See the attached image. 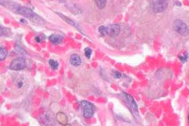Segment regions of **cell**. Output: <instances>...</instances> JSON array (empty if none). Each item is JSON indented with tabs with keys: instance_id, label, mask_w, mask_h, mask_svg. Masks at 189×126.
I'll return each instance as SVG.
<instances>
[{
	"instance_id": "6da1fadb",
	"label": "cell",
	"mask_w": 189,
	"mask_h": 126,
	"mask_svg": "<svg viewBox=\"0 0 189 126\" xmlns=\"http://www.w3.org/2000/svg\"><path fill=\"white\" fill-rule=\"evenodd\" d=\"M0 4L5 6L6 8L11 9L13 12L18 14H20L25 16L26 18L30 19L33 22L37 24L42 25L44 23L43 19L39 16H38V15L35 13L30 8L20 6V5H18L17 3L13 2L2 1L0 2Z\"/></svg>"
},
{
	"instance_id": "7a4b0ae2",
	"label": "cell",
	"mask_w": 189,
	"mask_h": 126,
	"mask_svg": "<svg viewBox=\"0 0 189 126\" xmlns=\"http://www.w3.org/2000/svg\"><path fill=\"white\" fill-rule=\"evenodd\" d=\"M81 105L84 117L86 119L91 118L94 115V110H95L94 105L87 100H82L81 102Z\"/></svg>"
},
{
	"instance_id": "3957f363",
	"label": "cell",
	"mask_w": 189,
	"mask_h": 126,
	"mask_svg": "<svg viewBox=\"0 0 189 126\" xmlns=\"http://www.w3.org/2000/svg\"><path fill=\"white\" fill-rule=\"evenodd\" d=\"M121 97L124 101L127 103L129 107L130 108L132 113H133L135 115L138 116L139 115V112H138V108L136 102H135L134 99L132 96L129 95L127 93H122L121 95Z\"/></svg>"
},
{
	"instance_id": "277c9868",
	"label": "cell",
	"mask_w": 189,
	"mask_h": 126,
	"mask_svg": "<svg viewBox=\"0 0 189 126\" xmlns=\"http://www.w3.org/2000/svg\"><path fill=\"white\" fill-rule=\"evenodd\" d=\"M174 30L184 36H187L188 35V27L186 23L180 20H176L173 23Z\"/></svg>"
},
{
	"instance_id": "5b68a950",
	"label": "cell",
	"mask_w": 189,
	"mask_h": 126,
	"mask_svg": "<svg viewBox=\"0 0 189 126\" xmlns=\"http://www.w3.org/2000/svg\"><path fill=\"white\" fill-rule=\"evenodd\" d=\"M26 61L23 57H18L12 61L9 66V68L14 71H20L25 68Z\"/></svg>"
},
{
	"instance_id": "8992f818",
	"label": "cell",
	"mask_w": 189,
	"mask_h": 126,
	"mask_svg": "<svg viewBox=\"0 0 189 126\" xmlns=\"http://www.w3.org/2000/svg\"><path fill=\"white\" fill-rule=\"evenodd\" d=\"M168 2L167 1H156L153 3V9L155 13L163 12L167 8Z\"/></svg>"
},
{
	"instance_id": "52a82bcc",
	"label": "cell",
	"mask_w": 189,
	"mask_h": 126,
	"mask_svg": "<svg viewBox=\"0 0 189 126\" xmlns=\"http://www.w3.org/2000/svg\"><path fill=\"white\" fill-rule=\"evenodd\" d=\"M120 31V26L117 24H112L105 27V34L110 37H115L118 35Z\"/></svg>"
},
{
	"instance_id": "ba28073f",
	"label": "cell",
	"mask_w": 189,
	"mask_h": 126,
	"mask_svg": "<svg viewBox=\"0 0 189 126\" xmlns=\"http://www.w3.org/2000/svg\"><path fill=\"white\" fill-rule=\"evenodd\" d=\"M41 122H42L45 125L47 126H54V120L52 116L47 112H45L41 117Z\"/></svg>"
},
{
	"instance_id": "9c48e42d",
	"label": "cell",
	"mask_w": 189,
	"mask_h": 126,
	"mask_svg": "<svg viewBox=\"0 0 189 126\" xmlns=\"http://www.w3.org/2000/svg\"><path fill=\"white\" fill-rule=\"evenodd\" d=\"M55 119H56V121H58V122H59L60 124L63 125L67 124L68 121L67 115L62 112H59L57 113L56 116H55Z\"/></svg>"
},
{
	"instance_id": "30bf717a",
	"label": "cell",
	"mask_w": 189,
	"mask_h": 126,
	"mask_svg": "<svg viewBox=\"0 0 189 126\" xmlns=\"http://www.w3.org/2000/svg\"><path fill=\"white\" fill-rule=\"evenodd\" d=\"M13 82L15 85L18 88H22L24 86L25 80L23 77L20 75H16L13 79Z\"/></svg>"
},
{
	"instance_id": "8fae6325",
	"label": "cell",
	"mask_w": 189,
	"mask_h": 126,
	"mask_svg": "<svg viewBox=\"0 0 189 126\" xmlns=\"http://www.w3.org/2000/svg\"><path fill=\"white\" fill-rule=\"evenodd\" d=\"M49 39L54 44H59L63 40V37L58 34H52L49 36Z\"/></svg>"
},
{
	"instance_id": "7c38bea8",
	"label": "cell",
	"mask_w": 189,
	"mask_h": 126,
	"mask_svg": "<svg viewBox=\"0 0 189 126\" xmlns=\"http://www.w3.org/2000/svg\"><path fill=\"white\" fill-rule=\"evenodd\" d=\"M71 64L74 66H78L81 64V59L78 54H72L70 57Z\"/></svg>"
},
{
	"instance_id": "4fadbf2b",
	"label": "cell",
	"mask_w": 189,
	"mask_h": 126,
	"mask_svg": "<svg viewBox=\"0 0 189 126\" xmlns=\"http://www.w3.org/2000/svg\"><path fill=\"white\" fill-rule=\"evenodd\" d=\"M58 13L62 19H64V21L65 22H66L67 23H68L69 24H70V25H73V26H74V27H76L77 28H78V29H79L80 30V31H81V32H83V31H82V29H81V28H80V27L78 25V24H77V23L76 22H74L73 20H71V19H70V18H68V17H66V16H65L64 15H63L62 14H61V13Z\"/></svg>"
},
{
	"instance_id": "5bb4252c",
	"label": "cell",
	"mask_w": 189,
	"mask_h": 126,
	"mask_svg": "<svg viewBox=\"0 0 189 126\" xmlns=\"http://www.w3.org/2000/svg\"><path fill=\"white\" fill-rule=\"evenodd\" d=\"M8 54V51L4 47H0V61H3L6 59Z\"/></svg>"
},
{
	"instance_id": "9a60e30c",
	"label": "cell",
	"mask_w": 189,
	"mask_h": 126,
	"mask_svg": "<svg viewBox=\"0 0 189 126\" xmlns=\"http://www.w3.org/2000/svg\"><path fill=\"white\" fill-rule=\"evenodd\" d=\"M49 64L52 68V70H57L59 67V63L54 59H50L49 61Z\"/></svg>"
},
{
	"instance_id": "2e32d148",
	"label": "cell",
	"mask_w": 189,
	"mask_h": 126,
	"mask_svg": "<svg viewBox=\"0 0 189 126\" xmlns=\"http://www.w3.org/2000/svg\"><path fill=\"white\" fill-rule=\"evenodd\" d=\"M95 3L99 9H103V8H105L107 4V1H102V0H100V1H96Z\"/></svg>"
},
{
	"instance_id": "e0dca14e",
	"label": "cell",
	"mask_w": 189,
	"mask_h": 126,
	"mask_svg": "<svg viewBox=\"0 0 189 126\" xmlns=\"http://www.w3.org/2000/svg\"><path fill=\"white\" fill-rule=\"evenodd\" d=\"M92 54V50L89 47H87L84 49V55L88 59H90Z\"/></svg>"
},
{
	"instance_id": "ac0fdd59",
	"label": "cell",
	"mask_w": 189,
	"mask_h": 126,
	"mask_svg": "<svg viewBox=\"0 0 189 126\" xmlns=\"http://www.w3.org/2000/svg\"><path fill=\"white\" fill-rule=\"evenodd\" d=\"M188 53L187 52H185L184 55V56H178V58L180 59V60L182 63H186L187 61V59H188Z\"/></svg>"
},
{
	"instance_id": "d6986e66",
	"label": "cell",
	"mask_w": 189,
	"mask_h": 126,
	"mask_svg": "<svg viewBox=\"0 0 189 126\" xmlns=\"http://www.w3.org/2000/svg\"><path fill=\"white\" fill-rule=\"evenodd\" d=\"M6 34H7V31H6V29L4 27L0 26V36H3Z\"/></svg>"
},
{
	"instance_id": "ffe728a7",
	"label": "cell",
	"mask_w": 189,
	"mask_h": 126,
	"mask_svg": "<svg viewBox=\"0 0 189 126\" xmlns=\"http://www.w3.org/2000/svg\"><path fill=\"white\" fill-rule=\"evenodd\" d=\"M113 76H114L115 78L119 79L122 77V74L118 71H114L113 72Z\"/></svg>"
},
{
	"instance_id": "44dd1931",
	"label": "cell",
	"mask_w": 189,
	"mask_h": 126,
	"mask_svg": "<svg viewBox=\"0 0 189 126\" xmlns=\"http://www.w3.org/2000/svg\"><path fill=\"white\" fill-rule=\"evenodd\" d=\"M35 40H36L37 42H40L42 41V38H41V37L40 36H37V37H36V38H35Z\"/></svg>"
},
{
	"instance_id": "7402d4cb",
	"label": "cell",
	"mask_w": 189,
	"mask_h": 126,
	"mask_svg": "<svg viewBox=\"0 0 189 126\" xmlns=\"http://www.w3.org/2000/svg\"><path fill=\"white\" fill-rule=\"evenodd\" d=\"M64 126H72L71 124H66Z\"/></svg>"
}]
</instances>
